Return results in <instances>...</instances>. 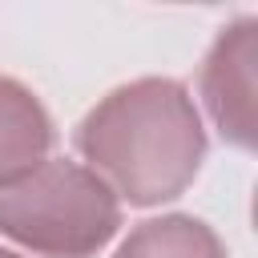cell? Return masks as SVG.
Listing matches in <instances>:
<instances>
[{"label":"cell","mask_w":258,"mask_h":258,"mask_svg":"<svg viewBox=\"0 0 258 258\" xmlns=\"http://www.w3.org/2000/svg\"><path fill=\"white\" fill-rule=\"evenodd\" d=\"M77 149L117 202L161 206L194 185L206 161V129L181 81L141 77L85 113Z\"/></svg>","instance_id":"obj_1"},{"label":"cell","mask_w":258,"mask_h":258,"mask_svg":"<svg viewBox=\"0 0 258 258\" xmlns=\"http://www.w3.org/2000/svg\"><path fill=\"white\" fill-rule=\"evenodd\" d=\"M0 258H20V254H12V250H4V246H0Z\"/></svg>","instance_id":"obj_6"},{"label":"cell","mask_w":258,"mask_h":258,"mask_svg":"<svg viewBox=\"0 0 258 258\" xmlns=\"http://www.w3.org/2000/svg\"><path fill=\"white\" fill-rule=\"evenodd\" d=\"M258 93V20L254 16H238L230 20L202 64V101L206 113L214 121V129L222 133V141L238 145V149H254L258 141V113H254V97Z\"/></svg>","instance_id":"obj_3"},{"label":"cell","mask_w":258,"mask_h":258,"mask_svg":"<svg viewBox=\"0 0 258 258\" xmlns=\"http://www.w3.org/2000/svg\"><path fill=\"white\" fill-rule=\"evenodd\" d=\"M113 258H226V246L202 218L161 214L133 226Z\"/></svg>","instance_id":"obj_5"},{"label":"cell","mask_w":258,"mask_h":258,"mask_svg":"<svg viewBox=\"0 0 258 258\" xmlns=\"http://www.w3.org/2000/svg\"><path fill=\"white\" fill-rule=\"evenodd\" d=\"M121 230V202L77 161L48 157L0 189V234L40 258H93Z\"/></svg>","instance_id":"obj_2"},{"label":"cell","mask_w":258,"mask_h":258,"mask_svg":"<svg viewBox=\"0 0 258 258\" xmlns=\"http://www.w3.org/2000/svg\"><path fill=\"white\" fill-rule=\"evenodd\" d=\"M52 137V117L40 97L20 81L0 77V189L48 161Z\"/></svg>","instance_id":"obj_4"}]
</instances>
